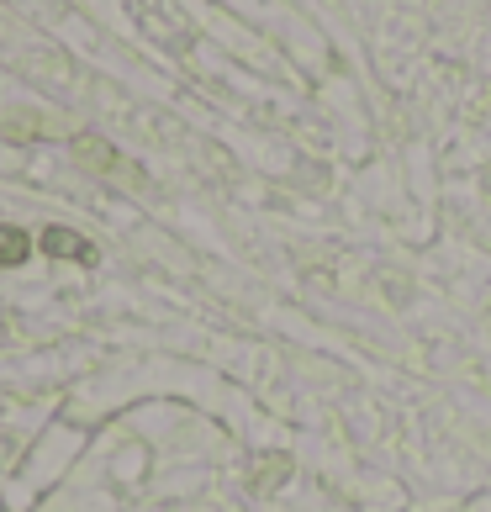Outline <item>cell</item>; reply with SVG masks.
<instances>
[{
	"instance_id": "cell-1",
	"label": "cell",
	"mask_w": 491,
	"mask_h": 512,
	"mask_svg": "<svg viewBox=\"0 0 491 512\" xmlns=\"http://www.w3.org/2000/svg\"><path fill=\"white\" fill-rule=\"evenodd\" d=\"M37 249H43L48 259H96V249H90V238L85 233H74V227H64V222H48L43 233H37Z\"/></svg>"
},
{
	"instance_id": "cell-2",
	"label": "cell",
	"mask_w": 491,
	"mask_h": 512,
	"mask_svg": "<svg viewBox=\"0 0 491 512\" xmlns=\"http://www.w3.org/2000/svg\"><path fill=\"white\" fill-rule=\"evenodd\" d=\"M37 254V238L16 222H0V270H22V264Z\"/></svg>"
},
{
	"instance_id": "cell-3",
	"label": "cell",
	"mask_w": 491,
	"mask_h": 512,
	"mask_svg": "<svg viewBox=\"0 0 491 512\" xmlns=\"http://www.w3.org/2000/svg\"><path fill=\"white\" fill-rule=\"evenodd\" d=\"M74 154H80V159H96V169H106V164H111V148H106V143H96V138H80V143H74Z\"/></svg>"
}]
</instances>
